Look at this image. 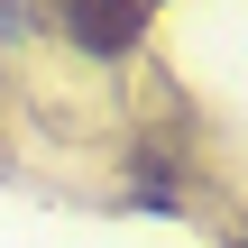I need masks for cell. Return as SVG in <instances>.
Here are the masks:
<instances>
[{
	"mask_svg": "<svg viewBox=\"0 0 248 248\" xmlns=\"http://www.w3.org/2000/svg\"><path fill=\"white\" fill-rule=\"evenodd\" d=\"M64 28H74L92 55H120V46H138V28H147V18H138V9H74Z\"/></svg>",
	"mask_w": 248,
	"mask_h": 248,
	"instance_id": "1",
	"label": "cell"
}]
</instances>
